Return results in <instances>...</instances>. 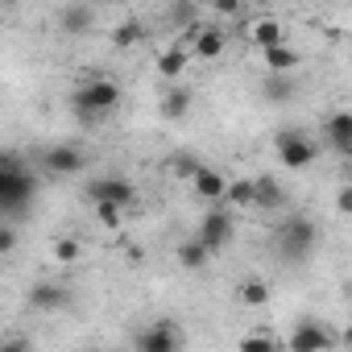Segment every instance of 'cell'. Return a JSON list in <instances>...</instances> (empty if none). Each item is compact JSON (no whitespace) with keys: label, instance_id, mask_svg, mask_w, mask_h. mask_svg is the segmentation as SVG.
<instances>
[{"label":"cell","instance_id":"22","mask_svg":"<svg viewBox=\"0 0 352 352\" xmlns=\"http://www.w3.org/2000/svg\"><path fill=\"white\" fill-rule=\"evenodd\" d=\"M236 294H241V302H245V307H265V302H270V286H265L261 278H245Z\"/></svg>","mask_w":352,"mask_h":352},{"label":"cell","instance_id":"30","mask_svg":"<svg viewBox=\"0 0 352 352\" xmlns=\"http://www.w3.org/2000/svg\"><path fill=\"white\" fill-rule=\"evenodd\" d=\"M212 9H216V17H236L241 0H212Z\"/></svg>","mask_w":352,"mask_h":352},{"label":"cell","instance_id":"14","mask_svg":"<svg viewBox=\"0 0 352 352\" xmlns=\"http://www.w3.org/2000/svg\"><path fill=\"white\" fill-rule=\"evenodd\" d=\"M46 170L50 174H79L83 170V153L75 145H54V149H46Z\"/></svg>","mask_w":352,"mask_h":352},{"label":"cell","instance_id":"32","mask_svg":"<svg viewBox=\"0 0 352 352\" xmlns=\"http://www.w3.org/2000/svg\"><path fill=\"white\" fill-rule=\"evenodd\" d=\"M9 179H13V166H5V162H0V195H5V187H9Z\"/></svg>","mask_w":352,"mask_h":352},{"label":"cell","instance_id":"23","mask_svg":"<svg viewBox=\"0 0 352 352\" xmlns=\"http://www.w3.org/2000/svg\"><path fill=\"white\" fill-rule=\"evenodd\" d=\"M199 166H204V162H199V153H191V149H183V153L170 157V174H174V179H187V183H191V174H195Z\"/></svg>","mask_w":352,"mask_h":352},{"label":"cell","instance_id":"15","mask_svg":"<svg viewBox=\"0 0 352 352\" xmlns=\"http://www.w3.org/2000/svg\"><path fill=\"white\" fill-rule=\"evenodd\" d=\"M191 87H166V96H162V116L166 120H183L187 112H191Z\"/></svg>","mask_w":352,"mask_h":352},{"label":"cell","instance_id":"11","mask_svg":"<svg viewBox=\"0 0 352 352\" xmlns=\"http://www.w3.org/2000/svg\"><path fill=\"white\" fill-rule=\"evenodd\" d=\"M191 187H195V195L199 199H208V204H220L224 199V187H228V179L220 170H212V166H199L195 174H191Z\"/></svg>","mask_w":352,"mask_h":352},{"label":"cell","instance_id":"28","mask_svg":"<svg viewBox=\"0 0 352 352\" xmlns=\"http://www.w3.org/2000/svg\"><path fill=\"white\" fill-rule=\"evenodd\" d=\"M274 344H278L274 336H245V340H241V348H245V352H270Z\"/></svg>","mask_w":352,"mask_h":352},{"label":"cell","instance_id":"34","mask_svg":"<svg viewBox=\"0 0 352 352\" xmlns=\"http://www.w3.org/2000/svg\"><path fill=\"white\" fill-rule=\"evenodd\" d=\"M319 5H327V0H319Z\"/></svg>","mask_w":352,"mask_h":352},{"label":"cell","instance_id":"3","mask_svg":"<svg viewBox=\"0 0 352 352\" xmlns=\"http://www.w3.org/2000/svg\"><path fill=\"white\" fill-rule=\"evenodd\" d=\"M274 149H278V157H282V166H286V170H307V166L315 162V153H319V145H315L307 133H298V129L278 133Z\"/></svg>","mask_w":352,"mask_h":352},{"label":"cell","instance_id":"26","mask_svg":"<svg viewBox=\"0 0 352 352\" xmlns=\"http://www.w3.org/2000/svg\"><path fill=\"white\" fill-rule=\"evenodd\" d=\"M79 253H83V245H79L75 236H58V241H54V261H58V265H75Z\"/></svg>","mask_w":352,"mask_h":352},{"label":"cell","instance_id":"17","mask_svg":"<svg viewBox=\"0 0 352 352\" xmlns=\"http://www.w3.org/2000/svg\"><path fill=\"white\" fill-rule=\"evenodd\" d=\"M261 58H265L270 71H294V67H298V50H294L290 42H274V46H265Z\"/></svg>","mask_w":352,"mask_h":352},{"label":"cell","instance_id":"9","mask_svg":"<svg viewBox=\"0 0 352 352\" xmlns=\"http://www.w3.org/2000/svg\"><path fill=\"white\" fill-rule=\"evenodd\" d=\"M253 208H261V212H282L286 208V187L274 179V174L253 179Z\"/></svg>","mask_w":352,"mask_h":352},{"label":"cell","instance_id":"29","mask_svg":"<svg viewBox=\"0 0 352 352\" xmlns=\"http://www.w3.org/2000/svg\"><path fill=\"white\" fill-rule=\"evenodd\" d=\"M13 249H17V232H13L9 224H0V257L13 253Z\"/></svg>","mask_w":352,"mask_h":352},{"label":"cell","instance_id":"20","mask_svg":"<svg viewBox=\"0 0 352 352\" xmlns=\"http://www.w3.org/2000/svg\"><path fill=\"white\" fill-rule=\"evenodd\" d=\"M290 96H294V79H290V71H270V79H265V100L282 104V100H290Z\"/></svg>","mask_w":352,"mask_h":352},{"label":"cell","instance_id":"25","mask_svg":"<svg viewBox=\"0 0 352 352\" xmlns=\"http://www.w3.org/2000/svg\"><path fill=\"white\" fill-rule=\"evenodd\" d=\"M96 220H100V228H120L124 208L120 204H108V199H96Z\"/></svg>","mask_w":352,"mask_h":352},{"label":"cell","instance_id":"18","mask_svg":"<svg viewBox=\"0 0 352 352\" xmlns=\"http://www.w3.org/2000/svg\"><path fill=\"white\" fill-rule=\"evenodd\" d=\"M327 141H331L336 153H348V149H352V116H348V112H336V116L327 120Z\"/></svg>","mask_w":352,"mask_h":352},{"label":"cell","instance_id":"5","mask_svg":"<svg viewBox=\"0 0 352 352\" xmlns=\"http://www.w3.org/2000/svg\"><path fill=\"white\" fill-rule=\"evenodd\" d=\"M232 236H236V220H232L228 212H208V216L199 220V241H204L212 253L228 249V245H232Z\"/></svg>","mask_w":352,"mask_h":352},{"label":"cell","instance_id":"4","mask_svg":"<svg viewBox=\"0 0 352 352\" xmlns=\"http://www.w3.org/2000/svg\"><path fill=\"white\" fill-rule=\"evenodd\" d=\"M286 348H294V352H327V348H336V336H331L319 319H302V323L286 336Z\"/></svg>","mask_w":352,"mask_h":352},{"label":"cell","instance_id":"6","mask_svg":"<svg viewBox=\"0 0 352 352\" xmlns=\"http://www.w3.org/2000/svg\"><path fill=\"white\" fill-rule=\"evenodd\" d=\"M183 344V336L174 331V323H166V319H153L141 336H137V348L141 352H174Z\"/></svg>","mask_w":352,"mask_h":352},{"label":"cell","instance_id":"1","mask_svg":"<svg viewBox=\"0 0 352 352\" xmlns=\"http://www.w3.org/2000/svg\"><path fill=\"white\" fill-rule=\"evenodd\" d=\"M120 100H124V87H120L116 79H87V83L75 87L71 108H75V116H79L83 124H100Z\"/></svg>","mask_w":352,"mask_h":352},{"label":"cell","instance_id":"24","mask_svg":"<svg viewBox=\"0 0 352 352\" xmlns=\"http://www.w3.org/2000/svg\"><path fill=\"white\" fill-rule=\"evenodd\" d=\"M141 38H145V25H141V21H124V25H116V30H112V42H116L120 50L137 46Z\"/></svg>","mask_w":352,"mask_h":352},{"label":"cell","instance_id":"8","mask_svg":"<svg viewBox=\"0 0 352 352\" xmlns=\"http://www.w3.org/2000/svg\"><path fill=\"white\" fill-rule=\"evenodd\" d=\"M58 25H63V34H71V38L91 34V25H96V5H87V0H75V5H67V9L58 13Z\"/></svg>","mask_w":352,"mask_h":352},{"label":"cell","instance_id":"12","mask_svg":"<svg viewBox=\"0 0 352 352\" xmlns=\"http://www.w3.org/2000/svg\"><path fill=\"white\" fill-rule=\"evenodd\" d=\"M67 286H58V282H38V286H30V307L34 311H63L67 307Z\"/></svg>","mask_w":352,"mask_h":352},{"label":"cell","instance_id":"16","mask_svg":"<svg viewBox=\"0 0 352 352\" xmlns=\"http://www.w3.org/2000/svg\"><path fill=\"white\" fill-rule=\"evenodd\" d=\"M249 42H253L257 50H265V46H274V42H286V30H282V21L261 17V21L249 25Z\"/></svg>","mask_w":352,"mask_h":352},{"label":"cell","instance_id":"27","mask_svg":"<svg viewBox=\"0 0 352 352\" xmlns=\"http://www.w3.org/2000/svg\"><path fill=\"white\" fill-rule=\"evenodd\" d=\"M170 25H195V0H170Z\"/></svg>","mask_w":352,"mask_h":352},{"label":"cell","instance_id":"7","mask_svg":"<svg viewBox=\"0 0 352 352\" xmlns=\"http://www.w3.org/2000/svg\"><path fill=\"white\" fill-rule=\"evenodd\" d=\"M133 183L129 179H91L87 183V199L96 204V199H108V204H120V208H129L133 204Z\"/></svg>","mask_w":352,"mask_h":352},{"label":"cell","instance_id":"21","mask_svg":"<svg viewBox=\"0 0 352 352\" xmlns=\"http://www.w3.org/2000/svg\"><path fill=\"white\" fill-rule=\"evenodd\" d=\"M220 204H232V208H253V179H228V187H224V199Z\"/></svg>","mask_w":352,"mask_h":352},{"label":"cell","instance_id":"2","mask_svg":"<svg viewBox=\"0 0 352 352\" xmlns=\"http://www.w3.org/2000/svg\"><path fill=\"white\" fill-rule=\"evenodd\" d=\"M315 241H319V228H315V220H307V216H290V220H282V228H278V249H282L286 261H307V257L315 253Z\"/></svg>","mask_w":352,"mask_h":352},{"label":"cell","instance_id":"31","mask_svg":"<svg viewBox=\"0 0 352 352\" xmlns=\"http://www.w3.org/2000/svg\"><path fill=\"white\" fill-rule=\"evenodd\" d=\"M336 208H340V216H348V212H352V187H344V191H340Z\"/></svg>","mask_w":352,"mask_h":352},{"label":"cell","instance_id":"33","mask_svg":"<svg viewBox=\"0 0 352 352\" xmlns=\"http://www.w3.org/2000/svg\"><path fill=\"white\" fill-rule=\"evenodd\" d=\"M87 5H112V0H87Z\"/></svg>","mask_w":352,"mask_h":352},{"label":"cell","instance_id":"19","mask_svg":"<svg viewBox=\"0 0 352 352\" xmlns=\"http://www.w3.org/2000/svg\"><path fill=\"white\" fill-rule=\"evenodd\" d=\"M208 261H212V249H208L199 236H191V241L179 245V265H183V270H204Z\"/></svg>","mask_w":352,"mask_h":352},{"label":"cell","instance_id":"13","mask_svg":"<svg viewBox=\"0 0 352 352\" xmlns=\"http://www.w3.org/2000/svg\"><path fill=\"white\" fill-rule=\"evenodd\" d=\"M187 46H191V58L212 63V58H220V54H224V46H228V42H224V34H220V30H195Z\"/></svg>","mask_w":352,"mask_h":352},{"label":"cell","instance_id":"10","mask_svg":"<svg viewBox=\"0 0 352 352\" xmlns=\"http://www.w3.org/2000/svg\"><path fill=\"white\" fill-rule=\"evenodd\" d=\"M187 63H191V46H187V42H174V46L157 58V75H162L166 83H179V79L187 75Z\"/></svg>","mask_w":352,"mask_h":352}]
</instances>
